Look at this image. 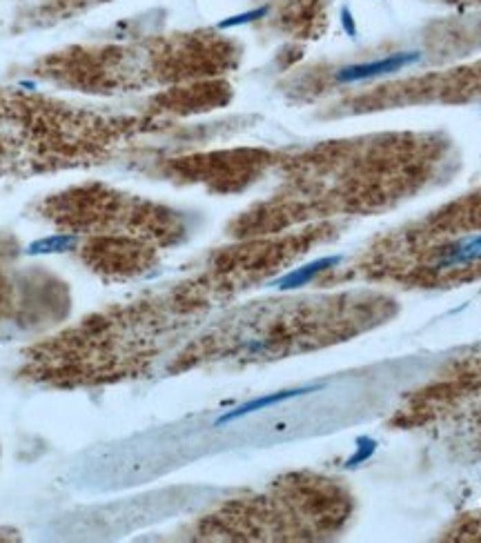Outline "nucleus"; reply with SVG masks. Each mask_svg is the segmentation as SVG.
<instances>
[{
    "instance_id": "obj_5",
    "label": "nucleus",
    "mask_w": 481,
    "mask_h": 543,
    "mask_svg": "<svg viewBox=\"0 0 481 543\" xmlns=\"http://www.w3.org/2000/svg\"><path fill=\"white\" fill-rule=\"evenodd\" d=\"M76 245H78V236L54 234V236H45L29 245V254H58V252H67V249H74Z\"/></svg>"
},
{
    "instance_id": "obj_1",
    "label": "nucleus",
    "mask_w": 481,
    "mask_h": 543,
    "mask_svg": "<svg viewBox=\"0 0 481 543\" xmlns=\"http://www.w3.org/2000/svg\"><path fill=\"white\" fill-rule=\"evenodd\" d=\"M421 60L419 52H401L393 54L379 60H370V63H361V65H350L337 72L339 83H355V80H368V78H379V76H388L401 72L408 65H415Z\"/></svg>"
},
{
    "instance_id": "obj_7",
    "label": "nucleus",
    "mask_w": 481,
    "mask_h": 543,
    "mask_svg": "<svg viewBox=\"0 0 481 543\" xmlns=\"http://www.w3.org/2000/svg\"><path fill=\"white\" fill-rule=\"evenodd\" d=\"M375 452H377V441H375V439H370V437H361V439L357 441V450H355V455L346 461V468H348V470H355L357 466L366 464V461H368L370 457H372Z\"/></svg>"
},
{
    "instance_id": "obj_4",
    "label": "nucleus",
    "mask_w": 481,
    "mask_h": 543,
    "mask_svg": "<svg viewBox=\"0 0 481 543\" xmlns=\"http://www.w3.org/2000/svg\"><path fill=\"white\" fill-rule=\"evenodd\" d=\"M479 258H481V234L468 238V240H461L459 245H455L450 249V254L439 263V267L464 265V263H473V260H479Z\"/></svg>"
},
{
    "instance_id": "obj_8",
    "label": "nucleus",
    "mask_w": 481,
    "mask_h": 543,
    "mask_svg": "<svg viewBox=\"0 0 481 543\" xmlns=\"http://www.w3.org/2000/svg\"><path fill=\"white\" fill-rule=\"evenodd\" d=\"M341 23H343V29L348 36H355V20H352V14H350V9L341 12Z\"/></svg>"
},
{
    "instance_id": "obj_2",
    "label": "nucleus",
    "mask_w": 481,
    "mask_h": 543,
    "mask_svg": "<svg viewBox=\"0 0 481 543\" xmlns=\"http://www.w3.org/2000/svg\"><path fill=\"white\" fill-rule=\"evenodd\" d=\"M321 390V385H308V388H294V390H281V392H272V394H265V397H258V399H252L247 401V403L238 406L236 410H229L225 412L223 417L216 419V428L225 426V423H232L236 419H243L247 415H252V412H258L263 408H270V406H276V403H283V401H290L294 397H303V394H310V392H317Z\"/></svg>"
},
{
    "instance_id": "obj_3",
    "label": "nucleus",
    "mask_w": 481,
    "mask_h": 543,
    "mask_svg": "<svg viewBox=\"0 0 481 543\" xmlns=\"http://www.w3.org/2000/svg\"><path fill=\"white\" fill-rule=\"evenodd\" d=\"M337 263H341V256H323V258H317V260H312V263H308V265H303V267L290 272V274H285V276H281L279 280H274L272 285L279 287V289H296V287H303V285H308L317 274H321V272H326V269H330V267H334Z\"/></svg>"
},
{
    "instance_id": "obj_6",
    "label": "nucleus",
    "mask_w": 481,
    "mask_h": 543,
    "mask_svg": "<svg viewBox=\"0 0 481 543\" xmlns=\"http://www.w3.org/2000/svg\"><path fill=\"white\" fill-rule=\"evenodd\" d=\"M267 12H270V7L263 5V7L249 9V12H243V14L229 16V18H225V20H220V23H218V29H232V27H240V25H249V23H254V20L265 18Z\"/></svg>"
}]
</instances>
